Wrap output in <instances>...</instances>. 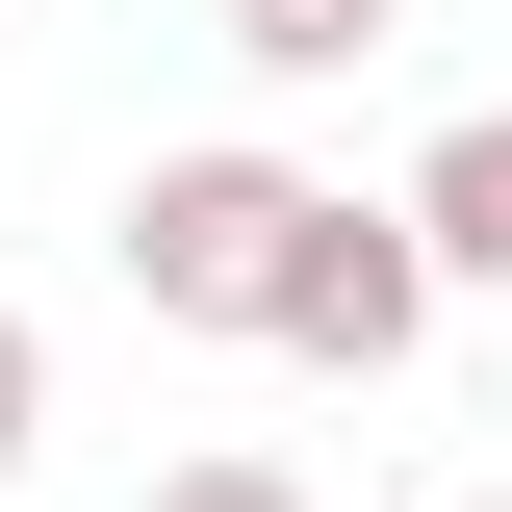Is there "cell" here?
<instances>
[{
  "label": "cell",
  "instance_id": "obj_2",
  "mask_svg": "<svg viewBox=\"0 0 512 512\" xmlns=\"http://www.w3.org/2000/svg\"><path fill=\"white\" fill-rule=\"evenodd\" d=\"M410 333H436V256H410V205H359V180H333V205H308V256H282V308H256V359L384 384Z\"/></svg>",
  "mask_w": 512,
  "mask_h": 512
},
{
  "label": "cell",
  "instance_id": "obj_1",
  "mask_svg": "<svg viewBox=\"0 0 512 512\" xmlns=\"http://www.w3.org/2000/svg\"><path fill=\"white\" fill-rule=\"evenodd\" d=\"M308 154H256V128H205V154H154V180H128V308H154V333H231V359H256V308H282V256H308Z\"/></svg>",
  "mask_w": 512,
  "mask_h": 512
},
{
  "label": "cell",
  "instance_id": "obj_4",
  "mask_svg": "<svg viewBox=\"0 0 512 512\" xmlns=\"http://www.w3.org/2000/svg\"><path fill=\"white\" fill-rule=\"evenodd\" d=\"M384 26H410V0H231V52H256V77H359Z\"/></svg>",
  "mask_w": 512,
  "mask_h": 512
},
{
  "label": "cell",
  "instance_id": "obj_3",
  "mask_svg": "<svg viewBox=\"0 0 512 512\" xmlns=\"http://www.w3.org/2000/svg\"><path fill=\"white\" fill-rule=\"evenodd\" d=\"M384 205H410V256H436V308H512V103H461Z\"/></svg>",
  "mask_w": 512,
  "mask_h": 512
},
{
  "label": "cell",
  "instance_id": "obj_7",
  "mask_svg": "<svg viewBox=\"0 0 512 512\" xmlns=\"http://www.w3.org/2000/svg\"><path fill=\"white\" fill-rule=\"evenodd\" d=\"M461 512H512V487H461Z\"/></svg>",
  "mask_w": 512,
  "mask_h": 512
},
{
  "label": "cell",
  "instance_id": "obj_6",
  "mask_svg": "<svg viewBox=\"0 0 512 512\" xmlns=\"http://www.w3.org/2000/svg\"><path fill=\"white\" fill-rule=\"evenodd\" d=\"M154 512H308V487H282V461H180Z\"/></svg>",
  "mask_w": 512,
  "mask_h": 512
},
{
  "label": "cell",
  "instance_id": "obj_5",
  "mask_svg": "<svg viewBox=\"0 0 512 512\" xmlns=\"http://www.w3.org/2000/svg\"><path fill=\"white\" fill-rule=\"evenodd\" d=\"M26 461H52V333L0 308V487H26Z\"/></svg>",
  "mask_w": 512,
  "mask_h": 512
}]
</instances>
